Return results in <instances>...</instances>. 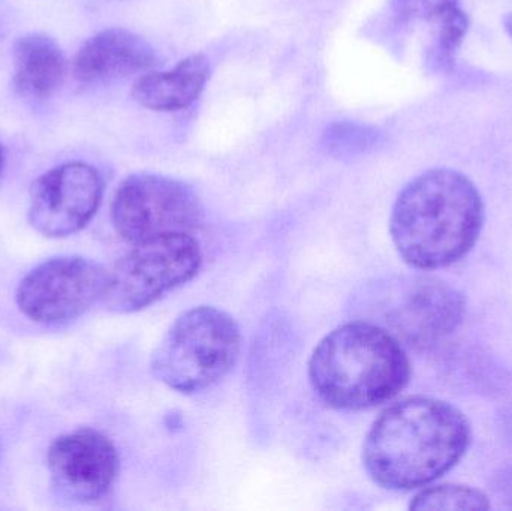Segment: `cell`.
Listing matches in <instances>:
<instances>
[{
    "label": "cell",
    "mask_w": 512,
    "mask_h": 511,
    "mask_svg": "<svg viewBox=\"0 0 512 511\" xmlns=\"http://www.w3.org/2000/svg\"><path fill=\"white\" fill-rule=\"evenodd\" d=\"M471 444L462 411L439 399H403L373 423L364 443L369 476L382 488L409 491L451 470Z\"/></svg>",
    "instance_id": "1"
},
{
    "label": "cell",
    "mask_w": 512,
    "mask_h": 511,
    "mask_svg": "<svg viewBox=\"0 0 512 511\" xmlns=\"http://www.w3.org/2000/svg\"><path fill=\"white\" fill-rule=\"evenodd\" d=\"M483 225V198L474 182L460 171L433 168L402 189L391 213L390 231L409 266L435 270L468 255Z\"/></svg>",
    "instance_id": "2"
},
{
    "label": "cell",
    "mask_w": 512,
    "mask_h": 511,
    "mask_svg": "<svg viewBox=\"0 0 512 511\" xmlns=\"http://www.w3.org/2000/svg\"><path fill=\"white\" fill-rule=\"evenodd\" d=\"M411 377L403 345L370 321L343 324L313 351L309 378L328 407L358 411L399 395Z\"/></svg>",
    "instance_id": "3"
},
{
    "label": "cell",
    "mask_w": 512,
    "mask_h": 511,
    "mask_svg": "<svg viewBox=\"0 0 512 511\" xmlns=\"http://www.w3.org/2000/svg\"><path fill=\"white\" fill-rule=\"evenodd\" d=\"M242 335L227 312L198 306L176 318L153 351V375L183 395L203 392L236 363Z\"/></svg>",
    "instance_id": "4"
},
{
    "label": "cell",
    "mask_w": 512,
    "mask_h": 511,
    "mask_svg": "<svg viewBox=\"0 0 512 511\" xmlns=\"http://www.w3.org/2000/svg\"><path fill=\"white\" fill-rule=\"evenodd\" d=\"M370 323L391 333L400 344L427 348L454 332L465 314L462 294L429 276L381 282L363 294Z\"/></svg>",
    "instance_id": "5"
},
{
    "label": "cell",
    "mask_w": 512,
    "mask_h": 511,
    "mask_svg": "<svg viewBox=\"0 0 512 511\" xmlns=\"http://www.w3.org/2000/svg\"><path fill=\"white\" fill-rule=\"evenodd\" d=\"M203 263L200 245L189 233H168L137 243L108 272L102 303L116 314L143 311L191 281Z\"/></svg>",
    "instance_id": "6"
},
{
    "label": "cell",
    "mask_w": 512,
    "mask_h": 511,
    "mask_svg": "<svg viewBox=\"0 0 512 511\" xmlns=\"http://www.w3.org/2000/svg\"><path fill=\"white\" fill-rule=\"evenodd\" d=\"M117 234L132 245L168 233L200 227L203 207L197 194L180 180L152 173L126 177L111 203Z\"/></svg>",
    "instance_id": "7"
},
{
    "label": "cell",
    "mask_w": 512,
    "mask_h": 511,
    "mask_svg": "<svg viewBox=\"0 0 512 511\" xmlns=\"http://www.w3.org/2000/svg\"><path fill=\"white\" fill-rule=\"evenodd\" d=\"M107 281L108 270L89 258H50L21 279L15 302L33 323L63 326L102 300Z\"/></svg>",
    "instance_id": "8"
},
{
    "label": "cell",
    "mask_w": 512,
    "mask_h": 511,
    "mask_svg": "<svg viewBox=\"0 0 512 511\" xmlns=\"http://www.w3.org/2000/svg\"><path fill=\"white\" fill-rule=\"evenodd\" d=\"M104 182L93 165L63 162L30 186L27 218L33 230L62 239L83 230L101 206Z\"/></svg>",
    "instance_id": "9"
},
{
    "label": "cell",
    "mask_w": 512,
    "mask_h": 511,
    "mask_svg": "<svg viewBox=\"0 0 512 511\" xmlns=\"http://www.w3.org/2000/svg\"><path fill=\"white\" fill-rule=\"evenodd\" d=\"M47 467L59 497L77 504L98 503L116 482L119 455L102 432L81 428L51 443Z\"/></svg>",
    "instance_id": "10"
},
{
    "label": "cell",
    "mask_w": 512,
    "mask_h": 511,
    "mask_svg": "<svg viewBox=\"0 0 512 511\" xmlns=\"http://www.w3.org/2000/svg\"><path fill=\"white\" fill-rule=\"evenodd\" d=\"M156 63L158 56L143 36L110 27L81 45L72 62V74L78 83L95 86L152 71Z\"/></svg>",
    "instance_id": "11"
},
{
    "label": "cell",
    "mask_w": 512,
    "mask_h": 511,
    "mask_svg": "<svg viewBox=\"0 0 512 511\" xmlns=\"http://www.w3.org/2000/svg\"><path fill=\"white\" fill-rule=\"evenodd\" d=\"M66 75L60 45L45 33L18 36L12 47V87L20 98L44 102L53 98Z\"/></svg>",
    "instance_id": "12"
},
{
    "label": "cell",
    "mask_w": 512,
    "mask_h": 511,
    "mask_svg": "<svg viewBox=\"0 0 512 511\" xmlns=\"http://www.w3.org/2000/svg\"><path fill=\"white\" fill-rule=\"evenodd\" d=\"M209 78V59L192 54L167 71L144 72L132 87V98L147 110H185L200 98Z\"/></svg>",
    "instance_id": "13"
},
{
    "label": "cell",
    "mask_w": 512,
    "mask_h": 511,
    "mask_svg": "<svg viewBox=\"0 0 512 511\" xmlns=\"http://www.w3.org/2000/svg\"><path fill=\"white\" fill-rule=\"evenodd\" d=\"M424 14L438 29L439 56L450 62L468 32L460 0H423Z\"/></svg>",
    "instance_id": "14"
},
{
    "label": "cell",
    "mask_w": 512,
    "mask_h": 511,
    "mask_svg": "<svg viewBox=\"0 0 512 511\" xmlns=\"http://www.w3.org/2000/svg\"><path fill=\"white\" fill-rule=\"evenodd\" d=\"M487 509H490V503L483 492L460 485H442L424 489L411 503V510Z\"/></svg>",
    "instance_id": "15"
},
{
    "label": "cell",
    "mask_w": 512,
    "mask_h": 511,
    "mask_svg": "<svg viewBox=\"0 0 512 511\" xmlns=\"http://www.w3.org/2000/svg\"><path fill=\"white\" fill-rule=\"evenodd\" d=\"M372 132L367 131L366 126L357 123H334L327 129L324 135L325 143L330 149L337 152H351L352 149L366 146L369 143Z\"/></svg>",
    "instance_id": "16"
},
{
    "label": "cell",
    "mask_w": 512,
    "mask_h": 511,
    "mask_svg": "<svg viewBox=\"0 0 512 511\" xmlns=\"http://www.w3.org/2000/svg\"><path fill=\"white\" fill-rule=\"evenodd\" d=\"M504 29L508 33L512 41V12L504 17Z\"/></svg>",
    "instance_id": "17"
},
{
    "label": "cell",
    "mask_w": 512,
    "mask_h": 511,
    "mask_svg": "<svg viewBox=\"0 0 512 511\" xmlns=\"http://www.w3.org/2000/svg\"><path fill=\"white\" fill-rule=\"evenodd\" d=\"M6 155H5V147L0 143V176H2L3 168H5Z\"/></svg>",
    "instance_id": "18"
}]
</instances>
